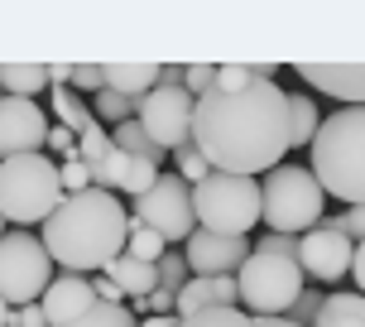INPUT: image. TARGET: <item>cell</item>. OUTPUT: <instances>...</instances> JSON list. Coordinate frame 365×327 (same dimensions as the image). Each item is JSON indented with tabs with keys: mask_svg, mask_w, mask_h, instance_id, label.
<instances>
[{
	"mask_svg": "<svg viewBox=\"0 0 365 327\" xmlns=\"http://www.w3.org/2000/svg\"><path fill=\"white\" fill-rule=\"evenodd\" d=\"M250 236H217V231H192L182 241V265L197 274V279H217V274H240V265L250 260Z\"/></svg>",
	"mask_w": 365,
	"mask_h": 327,
	"instance_id": "4fadbf2b",
	"label": "cell"
},
{
	"mask_svg": "<svg viewBox=\"0 0 365 327\" xmlns=\"http://www.w3.org/2000/svg\"><path fill=\"white\" fill-rule=\"evenodd\" d=\"M91 289H96L101 303H125V293L115 289V279H106V274H96V279H91Z\"/></svg>",
	"mask_w": 365,
	"mask_h": 327,
	"instance_id": "8d00e7d4",
	"label": "cell"
},
{
	"mask_svg": "<svg viewBox=\"0 0 365 327\" xmlns=\"http://www.w3.org/2000/svg\"><path fill=\"white\" fill-rule=\"evenodd\" d=\"M178 327H255V318L245 308H202L192 318H182Z\"/></svg>",
	"mask_w": 365,
	"mask_h": 327,
	"instance_id": "484cf974",
	"label": "cell"
},
{
	"mask_svg": "<svg viewBox=\"0 0 365 327\" xmlns=\"http://www.w3.org/2000/svg\"><path fill=\"white\" fill-rule=\"evenodd\" d=\"M96 303H101V298H96L87 274H53V284L43 289V298H38L48 327H68L73 318H82V313L96 308Z\"/></svg>",
	"mask_w": 365,
	"mask_h": 327,
	"instance_id": "5bb4252c",
	"label": "cell"
},
{
	"mask_svg": "<svg viewBox=\"0 0 365 327\" xmlns=\"http://www.w3.org/2000/svg\"><path fill=\"white\" fill-rule=\"evenodd\" d=\"M68 327H140V318L125 308V303H96L82 318H73Z\"/></svg>",
	"mask_w": 365,
	"mask_h": 327,
	"instance_id": "cb8c5ba5",
	"label": "cell"
},
{
	"mask_svg": "<svg viewBox=\"0 0 365 327\" xmlns=\"http://www.w3.org/2000/svg\"><path fill=\"white\" fill-rule=\"evenodd\" d=\"M15 327H48V318L38 303H29V308H15Z\"/></svg>",
	"mask_w": 365,
	"mask_h": 327,
	"instance_id": "74e56055",
	"label": "cell"
},
{
	"mask_svg": "<svg viewBox=\"0 0 365 327\" xmlns=\"http://www.w3.org/2000/svg\"><path fill=\"white\" fill-rule=\"evenodd\" d=\"M135 221L159 231L168 246H182V241L197 231V212H192V188L178 178V173H159V183L149 188L145 198H135Z\"/></svg>",
	"mask_w": 365,
	"mask_h": 327,
	"instance_id": "9c48e42d",
	"label": "cell"
},
{
	"mask_svg": "<svg viewBox=\"0 0 365 327\" xmlns=\"http://www.w3.org/2000/svg\"><path fill=\"white\" fill-rule=\"evenodd\" d=\"M322 207H327V193L312 178V168H303V164H279L259 183V221L274 236L312 231L322 221Z\"/></svg>",
	"mask_w": 365,
	"mask_h": 327,
	"instance_id": "5b68a950",
	"label": "cell"
},
{
	"mask_svg": "<svg viewBox=\"0 0 365 327\" xmlns=\"http://www.w3.org/2000/svg\"><path fill=\"white\" fill-rule=\"evenodd\" d=\"M312 178L346 207H365V106H341L317 126Z\"/></svg>",
	"mask_w": 365,
	"mask_h": 327,
	"instance_id": "3957f363",
	"label": "cell"
},
{
	"mask_svg": "<svg viewBox=\"0 0 365 327\" xmlns=\"http://www.w3.org/2000/svg\"><path fill=\"white\" fill-rule=\"evenodd\" d=\"M159 87H182V68H173V63H159Z\"/></svg>",
	"mask_w": 365,
	"mask_h": 327,
	"instance_id": "ab89813d",
	"label": "cell"
},
{
	"mask_svg": "<svg viewBox=\"0 0 365 327\" xmlns=\"http://www.w3.org/2000/svg\"><path fill=\"white\" fill-rule=\"evenodd\" d=\"M303 279L308 274L298 270V260L269 255V251H250V260L236 274V289H240V303H245L250 318H284L303 298Z\"/></svg>",
	"mask_w": 365,
	"mask_h": 327,
	"instance_id": "52a82bcc",
	"label": "cell"
},
{
	"mask_svg": "<svg viewBox=\"0 0 365 327\" xmlns=\"http://www.w3.org/2000/svg\"><path fill=\"white\" fill-rule=\"evenodd\" d=\"M298 77L312 91H327L336 101L365 106V63H298Z\"/></svg>",
	"mask_w": 365,
	"mask_h": 327,
	"instance_id": "9a60e30c",
	"label": "cell"
},
{
	"mask_svg": "<svg viewBox=\"0 0 365 327\" xmlns=\"http://www.w3.org/2000/svg\"><path fill=\"white\" fill-rule=\"evenodd\" d=\"M336 226H341L351 241H365V207H346V217H336Z\"/></svg>",
	"mask_w": 365,
	"mask_h": 327,
	"instance_id": "d590c367",
	"label": "cell"
},
{
	"mask_svg": "<svg viewBox=\"0 0 365 327\" xmlns=\"http://www.w3.org/2000/svg\"><path fill=\"white\" fill-rule=\"evenodd\" d=\"M43 251L63 274H91L106 270L110 260L125 255L130 241V212L120 207L115 193L106 188H87V193H68L58 202V212L43 221Z\"/></svg>",
	"mask_w": 365,
	"mask_h": 327,
	"instance_id": "7a4b0ae2",
	"label": "cell"
},
{
	"mask_svg": "<svg viewBox=\"0 0 365 327\" xmlns=\"http://www.w3.org/2000/svg\"><path fill=\"white\" fill-rule=\"evenodd\" d=\"M192 212L202 231L217 236H250L259 226V183L236 173H207L192 188Z\"/></svg>",
	"mask_w": 365,
	"mask_h": 327,
	"instance_id": "8992f818",
	"label": "cell"
},
{
	"mask_svg": "<svg viewBox=\"0 0 365 327\" xmlns=\"http://www.w3.org/2000/svg\"><path fill=\"white\" fill-rule=\"evenodd\" d=\"M0 96H5V91H0Z\"/></svg>",
	"mask_w": 365,
	"mask_h": 327,
	"instance_id": "f6af8a7d",
	"label": "cell"
},
{
	"mask_svg": "<svg viewBox=\"0 0 365 327\" xmlns=\"http://www.w3.org/2000/svg\"><path fill=\"white\" fill-rule=\"evenodd\" d=\"M48 106H53V121H58V126H68L73 135H82V130L96 121V116H91V106L77 96L73 87H53V91H48Z\"/></svg>",
	"mask_w": 365,
	"mask_h": 327,
	"instance_id": "44dd1931",
	"label": "cell"
},
{
	"mask_svg": "<svg viewBox=\"0 0 365 327\" xmlns=\"http://www.w3.org/2000/svg\"><path fill=\"white\" fill-rule=\"evenodd\" d=\"M255 327H298V323H289V318H255Z\"/></svg>",
	"mask_w": 365,
	"mask_h": 327,
	"instance_id": "b9f144b4",
	"label": "cell"
},
{
	"mask_svg": "<svg viewBox=\"0 0 365 327\" xmlns=\"http://www.w3.org/2000/svg\"><path fill=\"white\" fill-rule=\"evenodd\" d=\"M0 91L34 101L38 91H48V63H0Z\"/></svg>",
	"mask_w": 365,
	"mask_h": 327,
	"instance_id": "ac0fdd59",
	"label": "cell"
},
{
	"mask_svg": "<svg viewBox=\"0 0 365 327\" xmlns=\"http://www.w3.org/2000/svg\"><path fill=\"white\" fill-rule=\"evenodd\" d=\"M43 149H53L58 164H68V159H77V135H73L68 126H53V130H48V145H43Z\"/></svg>",
	"mask_w": 365,
	"mask_h": 327,
	"instance_id": "d6a6232c",
	"label": "cell"
},
{
	"mask_svg": "<svg viewBox=\"0 0 365 327\" xmlns=\"http://www.w3.org/2000/svg\"><path fill=\"white\" fill-rule=\"evenodd\" d=\"M212 87H217V68H212V63H187V68H182V91H187L192 101Z\"/></svg>",
	"mask_w": 365,
	"mask_h": 327,
	"instance_id": "f1b7e54d",
	"label": "cell"
},
{
	"mask_svg": "<svg viewBox=\"0 0 365 327\" xmlns=\"http://www.w3.org/2000/svg\"><path fill=\"white\" fill-rule=\"evenodd\" d=\"M173 173H178L182 183H187V188H197L202 178H207V173H212V164L202 159L197 149L187 145V149H178V154H173Z\"/></svg>",
	"mask_w": 365,
	"mask_h": 327,
	"instance_id": "83f0119b",
	"label": "cell"
},
{
	"mask_svg": "<svg viewBox=\"0 0 365 327\" xmlns=\"http://www.w3.org/2000/svg\"><path fill=\"white\" fill-rule=\"evenodd\" d=\"M250 82H255L250 63H226V68H217V91H245Z\"/></svg>",
	"mask_w": 365,
	"mask_h": 327,
	"instance_id": "4dcf8cb0",
	"label": "cell"
},
{
	"mask_svg": "<svg viewBox=\"0 0 365 327\" xmlns=\"http://www.w3.org/2000/svg\"><path fill=\"white\" fill-rule=\"evenodd\" d=\"M140 327H178V318H145Z\"/></svg>",
	"mask_w": 365,
	"mask_h": 327,
	"instance_id": "7bdbcfd3",
	"label": "cell"
},
{
	"mask_svg": "<svg viewBox=\"0 0 365 327\" xmlns=\"http://www.w3.org/2000/svg\"><path fill=\"white\" fill-rule=\"evenodd\" d=\"M106 87V68H96V63H73V91H101Z\"/></svg>",
	"mask_w": 365,
	"mask_h": 327,
	"instance_id": "1f68e13d",
	"label": "cell"
},
{
	"mask_svg": "<svg viewBox=\"0 0 365 327\" xmlns=\"http://www.w3.org/2000/svg\"><path fill=\"white\" fill-rule=\"evenodd\" d=\"M53 260L43 251V241L29 231H5L0 236V298L10 308H29L43 298V289L53 284Z\"/></svg>",
	"mask_w": 365,
	"mask_h": 327,
	"instance_id": "ba28073f",
	"label": "cell"
},
{
	"mask_svg": "<svg viewBox=\"0 0 365 327\" xmlns=\"http://www.w3.org/2000/svg\"><path fill=\"white\" fill-rule=\"evenodd\" d=\"M48 116L38 101L24 96H0V164L19 159V154H43L48 145Z\"/></svg>",
	"mask_w": 365,
	"mask_h": 327,
	"instance_id": "7c38bea8",
	"label": "cell"
},
{
	"mask_svg": "<svg viewBox=\"0 0 365 327\" xmlns=\"http://www.w3.org/2000/svg\"><path fill=\"white\" fill-rule=\"evenodd\" d=\"M351 274H356V284L365 293V241H356V255H351Z\"/></svg>",
	"mask_w": 365,
	"mask_h": 327,
	"instance_id": "f35d334b",
	"label": "cell"
},
{
	"mask_svg": "<svg viewBox=\"0 0 365 327\" xmlns=\"http://www.w3.org/2000/svg\"><path fill=\"white\" fill-rule=\"evenodd\" d=\"M182 284H187V279H182V260L164 255V260H159V289H168L173 298H178V289H182Z\"/></svg>",
	"mask_w": 365,
	"mask_h": 327,
	"instance_id": "836d02e7",
	"label": "cell"
},
{
	"mask_svg": "<svg viewBox=\"0 0 365 327\" xmlns=\"http://www.w3.org/2000/svg\"><path fill=\"white\" fill-rule=\"evenodd\" d=\"M135 121L145 126V135L164 154H178V149L192 145V96L182 87H154L149 96H140Z\"/></svg>",
	"mask_w": 365,
	"mask_h": 327,
	"instance_id": "30bf717a",
	"label": "cell"
},
{
	"mask_svg": "<svg viewBox=\"0 0 365 327\" xmlns=\"http://www.w3.org/2000/svg\"><path fill=\"white\" fill-rule=\"evenodd\" d=\"M255 251H269V255H289V260H298V236H259Z\"/></svg>",
	"mask_w": 365,
	"mask_h": 327,
	"instance_id": "e575fe53",
	"label": "cell"
},
{
	"mask_svg": "<svg viewBox=\"0 0 365 327\" xmlns=\"http://www.w3.org/2000/svg\"><path fill=\"white\" fill-rule=\"evenodd\" d=\"M317 126H322V116H317V101L303 96V91H289V149H312L317 140Z\"/></svg>",
	"mask_w": 365,
	"mask_h": 327,
	"instance_id": "ffe728a7",
	"label": "cell"
},
{
	"mask_svg": "<svg viewBox=\"0 0 365 327\" xmlns=\"http://www.w3.org/2000/svg\"><path fill=\"white\" fill-rule=\"evenodd\" d=\"M159 87V63H106V91L140 101Z\"/></svg>",
	"mask_w": 365,
	"mask_h": 327,
	"instance_id": "e0dca14e",
	"label": "cell"
},
{
	"mask_svg": "<svg viewBox=\"0 0 365 327\" xmlns=\"http://www.w3.org/2000/svg\"><path fill=\"white\" fill-rule=\"evenodd\" d=\"M0 327H15V308H10L5 298H0Z\"/></svg>",
	"mask_w": 365,
	"mask_h": 327,
	"instance_id": "60d3db41",
	"label": "cell"
},
{
	"mask_svg": "<svg viewBox=\"0 0 365 327\" xmlns=\"http://www.w3.org/2000/svg\"><path fill=\"white\" fill-rule=\"evenodd\" d=\"M125 255H130V260H145V265H159V260L168 255V241L159 236V231H149V226H140V221H130Z\"/></svg>",
	"mask_w": 365,
	"mask_h": 327,
	"instance_id": "7402d4cb",
	"label": "cell"
},
{
	"mask_svg": "<svg viewBox=\"0 0 365 327\" xmlns=\"http://www.w3.org/2000/svg\"><path fill=\"white\" fill-rule=\"evenodd\" d=\"M58 178H63V198H68V193H87L91 188V168L82 159H68V164H58Z\"/></svg>",
	"mask_w": 365,
	"mask_h": 327,
	"instance_id": "f546056e",
	"label": "cell"
},
{
	"mask_svg": "<svg viewBox=\"0 0 365 327\" xmlns=\"http://www.w3.org/2000/svg\"><path fill=\"white\" fill-rule=\"evenodd\" d=\"M63 202V178L48 154H19L0 164V217L15 231L43 226Z\"/></svg>",
	"mask_w": 365,
	"mask_h": 327,
	"instance_id": "277c9868",
	"label": "cell"
},
{
	"mask_svg": "<svg viewBox=\"0 0 365 327\" xmlns=\"http://www.w3.org/2000/svg\"><path fill=\"white\" fill-rule=\"evenodd\" d=\"M106 279H115V289L125 293V298H149V293L159 289V265H145V260H130V255H120V260H110L106 270Z\"/></svg>",
	"mask_w": 365,
	"mask_h": 327,
	"instance_id": "2e32d148",
	"label": "cell"
},
{
	"mask_svg": "<svg viewBox=\"0 0 365 327\" xmlns=\"http://www.w3.org/2000/svg\"><path fill=\"white\" fill-rule=\"evenodd\" d=\"M110 149H115V145H110V135H106V126H101V121H91V126L77 135V159L87 164V168H91V164H101Z\"/></svg>",
	"mask_w": 365,
	"mask_h": 327,
	"instance_id": "d4e9b609",
	"label": "cell"
},
{
	"mask_svg": "<svg viewBox=\"0 0 365 327\" xmlns=\"http://www.w3.org/2000/svg\"><path fill=\"white\" fill-rule=\"evenodd\" d=\"M91 116H96V121H101V126H125V121H135V101H130V96H115V91H96V101H91Z\"/></svg>",
	"mask_w": 365,
	"mask_h": 327,
	"instance_id": "603a6c76",
	"label": "cell"
},
{
	"mask_svg": "<svg viewBox=\"0 0 365 327\" xmlns=\"http://www.w3.org/2000/svg\"><path fill=\"white\" fill-rule=\"evenodd\" d=\"M154 183H159V164H154V159H135V154H130V168H125L120 193H130V198H145Z\"/></svg>",
	"mask_w": 365,
	"mask_h": 327,
	"instance_id": "4316f807",
	"label": "cell"
},
{
	"mask_svg": "<svg viewBox=\"0 0 365 327\" xmlns=\"http://www.w3.org/2000/svg\"><path fill=\"white\" fill-rule=\"evenodd\" d=\"M0 236H5V217H0Z\"/></svg>",
	"mask_w": 365,
	"mask_h": 327,
	"instance_id": "ee69618b",
	"label": "cell"
},
{
	"mask_svg": "<svg viewBox=\"0 0 365 327\" xmlns=\"http://www.w3.org/2000/svg\"><path fill=\"white\" fill-rule=\"evenodd\" d=\"M192 149L212 173L255 178L289 154V91L279 82H250L245 91H202L192 101Z\"/></svg>",
	"mask_w": 365,
	"mask_h": 327,
	"instance_id": "6da1fadb",
	"label": "cell"
},
{
	"mask_svg": "<svg viewBox=\"0 0 365 327\" xmlns=\"http://www.w3.org/2000/svg\"><path fill=\"white\" fill-rule=\"evenodd\" d=\"M351 255H356V241H351L336 221H317L312 231L298 236V270L308 274V279H322V284L346 279Z\"/></svg>",
	"mask_w": 365,
	"mask_h": 327,
	"instance_id": "8fae6325",
	"label": "cell"
},
{
	"mask_svg": "<svg viewBox=\"0 0 365 327\" xmlns=\"http://www.w3.org/2000/svg\"><path fill=\"white\" fill-rule=\"evenodd\" d=\"M312 327H365V293H322Z\"/></svg>",
	"mask_w": 365,
	"mask_h": 327,
	"instance_id": "d6986e66",
	"label": "cell"
}]
</instances>
